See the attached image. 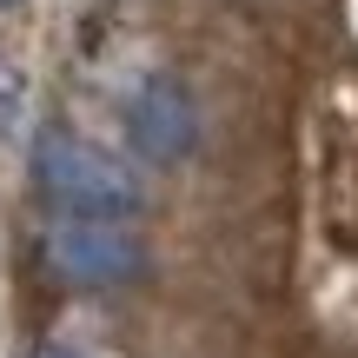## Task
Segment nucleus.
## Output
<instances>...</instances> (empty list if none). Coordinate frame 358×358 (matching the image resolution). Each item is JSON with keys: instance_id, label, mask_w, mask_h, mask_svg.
Masks as SVG:
<instances>
[{"instance_id": "1", "label": "nucleus", "mask_w": 358, "mask_h": 358, "mask_svg": "<svg viewBox=\"0 0 358 358\" xmlns=\"http://www.w3.org/2000/svg\"><path fill=\"white\" fill-rule=\"evenodd\" d=\"M34 179L60 213H100V219H120L140 206V179L120 166L113 153H100L93 140L53 127L34 140Z\"/></svg>"}, {"instance_id": "2", "label": "nucleus", "mask_w": 358, "mask_h": 358, "mask_svg": "<svg viewBox=\"0 0 358 358\" xmlns=\"http://www.w3.org/2000/svg\"><path fill=\"white\" fill-rule=\"evenodd\" d=\"M140 259H146L140 239L120 219H100V213H66L47 232V266L66 285H120L140 272Z\"/></svg>"}, {"instance_id": "3", "label": "nucleus", "mask_w": 358, "mask_h": 358, "mask_svg": "<svg viewBox=\"0 0 358 358\" xmlns=\"http://www.w3.org/2000/svg\"><path fill=\"white\" fill-rule=\"evenodd\" d=\"M127 140H133V153L153 159V166H166V159H179L192 146V100H186L179 80L153 73L127 100Z\"/></svg>"}, {"instance_id": "4", "label": "nucleus", "mask_w": 358, "mask_h": 358, "mask_svg": "<svg viewBox=\"0 0 358 358\" xmlns=\"http://www.w3.org/2000/svg\"><path fill=\"white\" fill-rule=\"evenodd\" d=\"M20 93H27V80L0 66V127H7V113H13V106H20Z\"/></svg>"}, {"instance_id": "5", "label": "nucleus", "mask_w": 358, "mask_h": 358, "mask_svg": "<svg viewBox=\"0 0 358 358\" xmlns=\"http://www.w3.org/2000/svg\"><path fill=\"white\" fill-rule=\"evenodd\" d=\"M40 358H80V352H66V345H47V352H40Z\"/></svg>"}, {"instance_id": "6", "label": "nucleus", "mask_w": 358, "mask_h": 358, "mask_svg": "<svg viewBox=\"0 0 358 358\" xmlns=\"http://www.w3.org/2000/svg\"><path fill=\"white\" fill-rule=\"evenodd\" d=\"M7 7H13V0H0V13H7Z\"/></svg>"}]
</instances>
